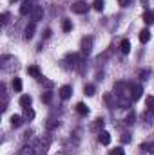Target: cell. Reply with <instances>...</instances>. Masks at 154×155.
Listing matches in <instances>:
<instances>
[{
	"label": "cell",
	"mask_w": 154,
	"mask_h": 155,
	"mask_svg": "<svg viewBox=\"0 0 154 155\" xmlns=\"http://www.w3.org/2000/svg\"><path fill=\"white\" fill-rule=\"evenodd\" d=\"M24 124V117L22 116H11V126L13 128H20Z\"/></svg>",
	"instance_id": "obj_9"
},
{
	"label": "cell",
	"mask_w": 154,
	"mask_h": 155,
	"mask_svg": "<svg viewBox=\"0 0 154 155\" xmlns=\"http://www.w3.org/2000/svg\"><path fill=\"white\" fill-rule=\"evenodd\" d=\"M142 150H147V152H152L154 153V143H151V144H142Z\"/></svg>",
	"instance_id": "obj_25"
},
{
	"label": "cell",
	"mask_w": 154,
	"mask_h": 155,
	"mask_svg": "<svg viewBox=\"0 0 154 155\" xmlns=\"http://www.w3.org/2000/svg\"><path fill=\"white\" fill-rule=\"evenodd\" d=\"M132 119H134V114H132V112H131V114H129V116H127V123H132Z\"/></svg>",
	"instance_id": "obj_28"
},
{
	"label": "cell",
	"mask_w": 154,
	"mask_h": 155,
	"mask_svg": "<svg viewBox=\"0 0 154 155\" xmlns=\"http://www.w3.org/2000/svg\"><path fill=\"white\" fill-rule=\"evenodd\" d=\"M111 155H125V153H123V150H121V148H114V150L111 152Z\"/></svg>",
	"instance_id": "obj_26"
},
{
	"label": "cell",
	"mask_w": 154,
	"mask_h": 155,
	"mask_svg": "<svg viewBox=\"0 0 154 155\" xmlns=\"http://www.w3.org/2000/svg\"><path fill=\"white\" fill-rule=\"evenodd\" d=\"M145 103H147L149 110H151V112H154V96H147V97H145Z\"/></svg>",
	"instance_id": "obj_18"
},
{
	"label": "cell",
	"mask_w": 154,
	"mask_h": 155,
	"mask_svg": "<svg viewBox=\"0 0 154 155\" xmlns=\"http://www.w3.org/2000/svg\"><path fill=\"white\" fill-rule=\"evenodd\" d=\"M13 90L15 92H22V79L20 78H15L13 79Z\"/></svg>",
	"instance_id": "obj_15"
},
{
	"label": "cell",
	"mask_w": 154,
	"mask_h": 155,
	"mask_svg": "<svg viewBox=\"0 0 154 155\" xmlns=\"http://www.w3.org/2000/svg\"><path fill=\"white\" fill-rule=\"evenodd\" d=\"M143 22H145L147 25L154 24V13L152 11H145V15H143Z\"/></svg>",
	"instance_id": "obj_13"
},
{
	"label": "cell",
	"mask_w": 154,
	"mask_h": 155,
	"mask_svg": "<svg viewBox=\"0 0 154 155\" xmlns=\"http://www.w3.org/2000/svg\"><path fill=\"white\" fill-rule=\"evenodd\" d=\"M93 49V38H83L82 40V52L83 54H89Z\"/></svg>",
	"instance_id": "obj_6"
},
{
	"label": "cell",
	"mask_w": 154,
	"mask_h": 155,
	"mask_svg": "<svg viewBox=\"0 0 154 155\" xmlns=\"http://www.w3.org/2000/svg\"><path fill=\"white\" fill-rule=\"evenodd\" d=\"M44 36H45V38H49V36H51V29H45V33H44Z\"/></svg>",
	"instance_id": "obj_30"
},
{
	"label": "cell",
	"mask_w": 154,
	"mask_h": 155,
	"mask_svg": "<svg viewBox=\"0 0 154 155\" xmlns=\"http://www.w3.org/2000/svg\"><path fill=\"white\" fill-rule=\"evenodd\" d=\"M94 92H96V87L94 85H85V88H83V94L85 96H94Z\"/></svg>",
	"instance_id": "obj_17"
},
{
	"label": "cell",
	"mask_w": 154,
	"mask_h": 155,
	"mask_svg": "<svg viewBox=\"0 0 154 155\" xmlns=\"http://www.w3.org/2000/svg\"><path fill=\"white\" fill-rule=\"evenodd\" d=\"M11 2H16V0H11Z\"/></svg>",
	"instance_id": "obj_32"
},
{
	"label": "cell",
	"mask_w": 154,
	"mask_h": 155,
	"mask_svg": "<svg viewBox=\"0 0 154 155\" xmlns=\"http://www.w3.org/2000/svg\"><path fill=\"white\" fill-rule=\"evenodd\" d=\"M118 2H120V5H123V7H125V5H127L131 0H118Z\"/></svg>",
	"instance_id": "obj_29"
},
{
	"label": "cell",
	"mask_w": 154,
	"mask_h": 155,
	"mask_svg": "<svg viewBox=\"0 0 154 155\" xmlns=\"http://www.w3.org/2000/svg\"><path fill=\"white\" fill-rule=\"evenodd\" d=\"M93 7H94L96 11H102V9H103V0H94V2H93Z\"/></svg>",
	"instance_id": "obj_23"
},
{
	"label": "cell",
	"mask_w": 154,
	"mask_h": 155,
	"mask_svg": "<svg viewBox=\"0 0 154 155\" xmlns=\"http://www.w3.org/2000/svg\"><path fill=\"white\" fill-rule=\"evenodd\" d=\"M58 126V121H54V119H49L47 121V130H53V128H56Z\"/></svg>",
	"instance_id": "obj_24"
},
{
	"label": "cell",
	"mask_w": 154,
	"mask_h": 155,
	"mask_svg": "<svg viewBox=\"0 0 154 155\" xmlns=\"http://www.w3.org/2000/svg\"><path fill=\"white\" fill-rule=\"evenodd\" d=\"M51 97H53V94H51L49 90L42 94V101H44V103H51Z\"/></svg>",
	"instance_id": "obj_22"
},
{
	"label": "cell",
	"mask_w": 154,
	"mask_h": 155,
	"mask_svg": "<svg viewBox=\"0 0 154 155\" xmlns=\"http://www.w3.org/2000/svg\"><path fill=\"white\" fill-rule=\"evenodd\" d=\"M18 155H33V146H24Z\"/></svg>",
	"instance_id": "obj_20"
},
{
	"label": "cell",
	"mask_w": 154,
	"mask_h": 155,
	"mask_svg": "<svg viewBox=\"0 0 154 155\" xmlns=\"http://www.w3.org/2000/svg\"><path fill=\"white\" fill-rule=\"evenodd\" d=\"M62 29H64L65 33H69V31L73 29V24H71L69 20H64V24H62Z\"/></svg>",
	"instance_id": "obj_21"
},
{
	"label": "cell",
	"mask_w": 154,
	"mask_h": 155,
	"mask_svg": "<svg viewBox=\"0 0 154 155\" xmlns=\"http://www.w3.org/2000/svg\"><path fill=\"white\" fill-rule=\"evenodd\" d=\"M71 9H73V13H76V15H83V13L89 11V5H87L85 2H76V4L71 5Z\"/></svg>",
	"instance_id": "obj_1"
},
{
	"label": "cell",
	"mask_w": 154,
	"mask_h": 155,
	"mask_svg": "<svg viewBox=\"0 0 154 155\" xmlns=\"http://www.w3.org/2000/svg\"><path fill=\"white\" fill-rule=\"evenodd\" d=\"M31 101H33V99H31V96H22V97H20V107L27 108V107L31 105Z\"/></svg>",
	"instance_id": "obj_16"
},
{
	"label": "cell",
	"mask_w": 154,
	"mask_h": 155,
	"mask_svg": "<svg viewBox=\"0 0 154 155\" xmlns=\"http://www.w3.org/2000/svg\"><path fill=\"white\" fill-rule=\"evenodd\" d=\"M27 74L33 78H37V79H42V72H40V69L37 65H31V67H27Z\"/></svg>",
	"instance_id": "obj_8"
},
{
	"label": "cell",
	"mask_w": 154,
	"mask_h": 155,
	"mask_svg": "<svg viewBox=\"0 0 154 155\" xmlns=\"http://www.w3.org/2000/svg\"><path fill=\"white\" fill-rule=\"evenodd\" d=\"M7 18H9V15H7V13H2V24H4V25L7 24Z\"/></svg>",
	"instance_id": "obj_27"
},
{
	"label": "cell",
	"mask_w": 154,
	"mask_h": 155,
	"mask_svg": "<svg viewBox=\"0 0 154 155\" xmlns=\"http://www.w3.org/2000/svg\"><path fill=\"white\" fill-rule=\"evenodd\" d=\"M149 40H151V31L149 29H142L140 31V41L142 43H147Z\"/></svg>",
	"instance_id": "obj_11"
},
{
	"label": "cell",
	"mask_w": 154,
	"mask_h": 155,
	"mask_svg": "<svg viewBox=\"0 0 154 155\" xmlns=\"http://www.w3.org/2000/svg\"><path fill=\"white\" fill-rule=\"evenodd\" d=\"M35 24H37V22H31V24H27V27H26V38L27 40H31L33 35H35V29H37Z\"/></svg>",
	"instance_id": "obj_10"
},
{
	"label": "cell",
	"mask_w": 154,
	"mask_h": 155,
	"mask_svg": "<svg viewBox=\"0 0 154 155\" xmlns=\"http://www.w3.org/2000/svg\"><path fill=\"white\" fill-rule=\"evenodd\" d=\"M142 87L140 85H131V99L132 101H138L140 97H142Z\"/></svg>",
	"instance_id": "obj_3"
},
{
	"label": "cell",
	"mask_w": 154,
	"mask_h": 155,
	"mask_svg": "<svg viewBox=\"0 0 154 155\" xmlns=\"http://www.w3.org/2000/svg\"><path fill=\"white\" fill-rule=\"evenodd\" d=\"M33 9H35V5L31 4V0H24L20 5V15H31Z\"/></svg>",
	"instance_id": "obj_2"
},
{
	"label": "cell",
	"mask_w": 154,
	"mask_h": 155,
	"mask_svg": "<svg viewBox=\"0 0 154 155\" xmlns=\"http://www.w3.org/2000/svg\"><path fill=\"white\" fill-rule=\"evenodd\" d=\"M76 112L80 114V116H87V114H89V108H87V105L78 103V105H76Z\"/></svg>",
	"instance_id": "obj_14"
},
{
	"label": "cell",
	"mask_w": 154,
	"mask_h": 155,
	"mask_svg": "<svg viewBox=\"0 0 154 155\" xmlns=\"http://www.w3.org/2000/svg\"><path fill=\"white\" fill-rule=\"evenodd\" d=\"M24 117H26V119H33V117H35V110H33V108H29V107H27V108H24Z\"/></svg>",
	"instance_id": "obj_19"
},
{
	"label": "cell",
	"mask_w": 154,
	"mask_h": 155,
	"mask_svg": "<svg viewBox=\"0 0 154 155\" xmlns=\"http://www.w3.org/2000/svg\"><path fill=\"white\" fill-rule=\"evenodd\" d=\"M121 141H123V143H129V137H127V134H123V137H121Z\"/></svg>",
	"instance_id": "obj_31"
},
{
	"label": "cell",
	"mask_w": 154,
	"mask_h": 155,
	"mask_svg": "<svg viewBox=\"0 0 154 155\" xmlns=\"http://www.w3.org/2000/svg\"><path fill=\"white\" fill-rule=\"evenodd\" d=\"M42 16H44V7L42 5H35V9L31 11V20L38 22V20H42Z\"/></svg>",
	"instance_id": "obj_4"
},
{
	"label": "cell",
	"mask_w": 154,
	"mask_h": 155,
	"mask_svg": "<svg viewBox=\"0 0 154 155\" xmlns=\"http://www.w3.org/2000/svg\"><path fill=\"white\" fill-rule=\"evenodd\" d=\"M98 141H100L103 146L111 144V134H109V132H105V130H102V132L98 134Z\"/></svg>",
	"instance_id": "obj_5"
},
{
	"label": "cell",
	"mask_w": 154,
	"mask_h": 155,
	"mask_svg": "<svg viewBox=\"0 0 154 155\" xmlns=\"http://www.w3.org/2000/svg\"><path fill=\"white\" fill-rule=\"evenodd\" d=\"M58 92H60V97H62V99H69V97H71V94H73V88H71L69 85H64Z\"/></svg>",
	"instance_id": "obj_7"
},
{
	"label": "cell",
	"mask_w": 154,
	"mask_h": 155,
	"mask_svg": "<svg viewBox=\"0 0 154 155\" xmlns=\"http://www.w3.org/2000/svg\"><path fill=\"white\" fill-rule=\"evenodd\" d=\"M120 49H121V52H123V54H129V52H131V41H129V40H121Z\"/></svg>",
	"instance_id": "obj_12"
}]
</instances>
